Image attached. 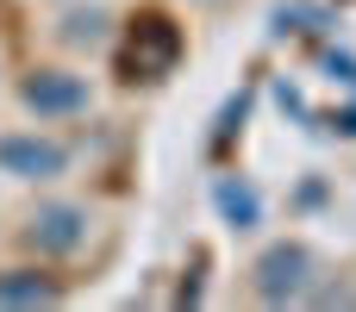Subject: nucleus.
I'll use <instances>...</instances> for the list:
<instances>
[{"mask_svg": "<svg viewBox=\"0 0 356 312\" xmlns=\"http://www.w3.org/2000/svg\"><path fill=\"white\" fill-rule=\"evenodd\" d=\"M213 206H219V219H225L232 231H257V225H263V194H257L244 175H219V181H213Z\"/></svg>", "mask_w": 356, "mask_h": 312, "instance_id": "6", "label": "nucleus"}, {"mask_svg": "<svg viewBox=\"0 0 356 312\" xmlns=\"http://www.w3.org/2000/svg\"><path fill=\"white\" fill-rule=\"evenodd\" d=\"M319 288V256L300 238H275L257 263H250V294L257 306H300Z\"/></svg>", "mask_w": 356, "mask_h": 312, "instance_id": "1", "label": "nucleus"}, {"mask_svg": "<svg viewBox=\"0 0 356 312\" xmlns=\"http://www.w3.org/2000/svg\"><path fill=\"white\" fill-rule=\"evenodd\" d=\"M0 175L50 188L69 175V144H56L50 131H0Z\"/></svg>", "mask_w": 356, "mask_h": 312, "instance_id": "4", "label": "nucleus"}, {"mask_svg": "<svg viewBox=\"0 0 356 312\" xmlns=\"http://www.w3.org/2000/svg\"><path fill=\"white\" fill-rule=\"evenodd\" d=\"M181 56V31L169 13H138L131 19V81H163Z\"/></svg>", "mask_w": 356, "mask_h": 312, "instance_id": "5", "label": "nucleus"}, {"mask_svg": "<svg viewBox=\"0 0 356 312\" xmlns=\"http://www.w3.org/2000/svg\"><path fill=\"white\" fill-rule=\"evenodd\" d=\"M19 106L38 125H56V119H81L94 106V88H88V75H75L63 63H38L19 75Z\"/></svg>", "mask_w": 356, "mask_h": 312, "instance_id": "3", "label": "nucleus"}, {"mask_svg": "<svg viewBox=\"0 0 356 312\" xmlns=\"http://www.w3.org/2000/svg\"><path fill=\"white\" fill-rule=\"evenodd\" d=\"M319 25H332L325 6H275V31H282V38H288V31H319Z\"/></svg>", "mask_w": 356, "mask_h": 312, "instance_id": "9", "label": "nucleus"}, {"mask_svg": "<svg viewBox=\"0 0 356 312\" xmlns=\"http://www.w3.org/2000/svg\"><path fill=\"white\" fill-rule=\"evenodd\" d=\"M88 231H94V219L81 200H38L19 225V250L38 263H69L88 250Z\"/></svg>", "mask_w": 356, "mask_h": 312, "instance_id": "2", "label": "nucleus"}, {"mask_svg": "<svg viewBox=\"0 0 356 312\" xmlns=\"http://www.w3.org/2000/svg\"><path fill=\"white\" fill-rule=\"evenodd\" d=\"M56 38H63L69 50H106V44H113V13H106V6H69V13L56 19Z\"/></svg>", "mask_w": 356, "mask_h": 312, "instance_id": "7", "label": "nucleus"}, {"mask_svg": "<svg viewBox=\"0 0 356 312\" xmlns=\"http://www.w3.org/2000/svg\"><path fill=\"white\" fill-rule=\"evenodd\" d=\"M325 75H332V81H350V88H356V63H350V56H338V50L325 56Z\"/></svg>", "mask_w": 356, "mask_h": 312, "instance_id": "10", "label": "nucleus"}, {"mask_svg": "<svg viewBox=\"0 0 356 312\" xmlns=\"http://www.w3.org/2000/svg\"><path fill=\"white\" fill-rule=\"evenodd\" d=\"M63 281L44 269H0V306H56Z\"/></svg>", "mask_w": 356, "mask_h": 312, "instance_id": "8", "label": "nucleus"}]
</instances>
